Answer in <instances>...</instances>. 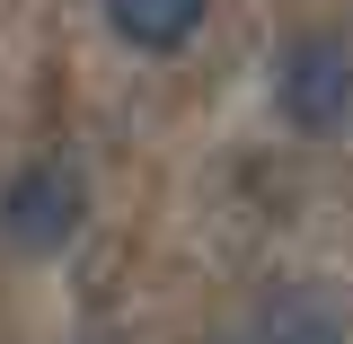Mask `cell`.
I'll use <instances>...</instances> for the list:
<instances>
[{
	"label": "cell",
	"instance_id": "obj_1",
	"mask_svg": "<svg viewBox=\"0 0 353 344\" xmlns=\"http://www.w3.org/2000/svg\"><path fill=\"white\" fill-rule=\"evenodd\" d=\"M274 115L309 141L353 132V36L345 27H309L274 53Z\"/></svg>",
	"mask_w": 353,
	"mask_h": 344
},
{
	"label": "cell",
	"instance_id": "obj_2",
	"mask_svg": "<svg viewBox=\"0 0 353 344\" xmlns=\"http://www.w3.org/2000/svg\"><path fill=\"white\" fill-rule=\"evenodd\" d=\"M80 221H88L80 159L44 150V159H27V168H9V185H0V239H9L18 256H62V247L80 239Z\"/></svg>",
	"mask_w": 353,
	"mask_h": 344
},
{
	"label": "cell",
	"instance_id": "obj_3",
	"mask_svg": "<svg viewBox=\"0 0 353 344\" xmlns=\"http://www.w3.org/2000/svg\"><path fill=\"white\" fill-rule=\"evenodd\" d=\"M212 0H106V27L132 44V53H185L203 36Z\"/></svg>",
	"mask_w": 353,
	"mask_h": 344
}]
</instances>
